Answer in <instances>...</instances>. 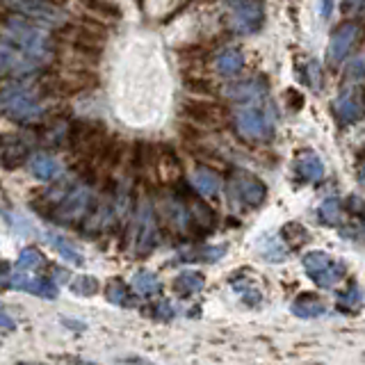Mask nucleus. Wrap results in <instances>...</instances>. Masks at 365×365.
I'll use <instances>...</instances> for the list:
<instances>
[{
	"label": "nucleus",
	"mask_w": 365,
	"mask_h": 365,
	"mask_svg": "<svg viewBox=\"0 0 365 365\" xmlns=\"http://www.w3.org/2000/svg\"><path fill=\"white\" fill-rule=\"evenodd\" d=\"M0 34L7 37L9 41H14L21 51H26L41 66H46L53 60V39L41 28V23H34L26 16L14 14L0 23Z\"/></svg>",
	"instance_id": "f257e3e1"
},
{
	"label": "nucleus",
	"mask_w": 365,
	"mask_h": 365,
	"mask_svg": "<svg viewBox=\"0 0 365 365\" xmlns=\"http://www.w3.org/2000/svg\"><path fill=\"white\" fill-rule=\"evenodd\" d=\"M0 112L19 123L37 121L43 112L39 91L28 80H5L0 83Z\"/></svg>",
	"instance_id": "f03ea898"
},
{
	"label": "nucleus",
	"mask_w": 365,
	"mask_h": 365,
	"mask_svg": "<svg viewBox=\"0 0 365 365\" xmlns=\"http://www.w3.org/2000/svg\"><path fill=\"white\" fill-rule=\"evenodd\" d=\"M46 201L53 205L55 222L73 224L83 222L91 208V190L87 182H62L46 194Z\"/></svg>",
	"instance_id": "7ed1b4c3"
},
{
	"label": "nucleus",
	"mask_w": 365,
	"mask_h": 365,
	"mask_svg": "<svg viewBox=\"0 0 365 365\" xmlns=\"http://www.w3.org/2000/svg\"><path fill=\"white\" fill-rule=\"evenodd\" d=\"M302 265L308 272V277L315 281L317 288L329 290L345 277V265L340 260L331 258L327 251H308L302 258Z\"/></svg>",
	"instance_id": "20e7f679"
},
{
	"label": "nucleus",
	"mask_w": 365,
	"mask_h": 365,
	"mask_svg": "<svg viewBox=\"0 0 365 365\" xmlns=\"http://www.w3.org/2000/svg\"><path fill=\"white\" fill-rule=\"evenodd\" d=\"M158 245V224L151 203L144 201L135 212V224H133V254L135 256H146L151 254Z\"/></svg>",
	"instance_id": "39448f33"
},
{
	"label": "nucleus",
	"mask_w": 365,
	"mask_h": 365,
	"mask_svg": "<svg viewBox=\"0 0 365 365\" xmlns=\"http://www.w3.org/2000/svg\"><path fill=\"white\" fill-rule=\"evenodd\" d=\"M3 5L14 14H21L34 23H46V26H60L62 23V11L48 5L46 0H3Z\"/></svg>",
	"instance_id": "423d86ee"
},
{
	"label": "nucleus",
	"mask_w": 365,
	"mask_h": 365,
	"mask_svg": "<svg viewBox=\"0 0 365 365\" xmlns=\"http://www.w3.org/2000/svg\"><path fill=\"white\" fill-rule=\"evenodd\" d=\"M231 192L237 201H242L245 205H249V208H256V205H260L267 199V190L262 185V180L245 169H237L233 174Z\"/></svg>",
	"instance_id": "0eeeda50"
},
{
	"label": "nucleus",
	"mask_w": 365,
	"mask_h": 365,
	"mask_svg": "<svg viewBox=\"0 0 365 365\" xmlns=\"http://www.w3.org/2000/svg\"><path fill=\"white\" fill-rule=\"evenodd\" d=\"M265 11L258 0H242L231 14V30L237 34H251L262 26Z\"/></svg>",
	"instance_id": "6e6552de"
},
{
	"label": "nucleus",
	"mask_w": 365,
	"mask_h": 365,
	"mask_svg": "<svg viewBox=\"0 0 365 365\" xmlns=\"http://www.w3.org/2000/svg\"><path fill=\"white\" fill-rule=\"evenodd\" d=\"M235 125H237L240 135L247 137V140H262V137L269 135V128H272V123L267 121V114L258 108L237 110Z\"/></svg>",
	"instance_id": "1a4fd4ad"
},
{
	"label": "nucleus",
	"mask_w": 365,
	"mask_h": 365,
	"mask_svg": "<svg viewBox=\"0 0 365 365\" xmlns=\"http://www.w3.org/2000/svg\"><path fill=\"white\" fill-rule=\"evenodd\" d=\"M359 26L356 23H345V26H340L334 37H331L329 41V48H327V55H329V62L331 64H340L347 60V55L351 53L354 43L359 41Z\"/></svg>",
	"instance_id": "9d476101"
},
{
	"label": "nucleus",
	"mask_w": 365,
	"mask_h": 365,
	"mask_svg": "<svg viewBox=\"0 0 365 365\" xmlns=\"http://www.w3.org/2000/svg\"><path fill=\"white\" fill-rule=\"evenodd\" d=\"M30 151V142L21 133H9L5 137H0V165L7 169H14L23 165Z\"/></svg>",
	"instance_id": "9b49d317"
},
{
	"label": "nucleus",
	"mask_w": 365,
	"mask_h": 365,
	"mask_svg": "<svg viewBox=\"0 0 365 365\" xmlns=\"http://www.w3.org/2000/svg\"><path fill=\"white\" fill-rule=\"evenodd\" d=\"M334 108H336L340 123H351L363 114V101L356 91H345V94H340L336 98Z\"/></svg>",
	"instance_id": "f8f14e48"
},
{
	"label": "nucleus",
	"mask_w": 365,
	"mask_h": 365,
	"mask_svg": "<svg viewBox=\"0 0 365 365\" xmlns=\"http://www.w3.org/2000/svg\"><path fill=\"white\" fill-rule=\"evenodd\" d=\"M265 94V83L262 80H242V83H235L231 87H226V96L233 101H256Z\"/></svg>",
	"instance_id": "ddd939ff"
},
{
	"label": "nucleus",
	"mask_w": 365,
	"mask_h": 365,
	"mask_svg": "<svg viewBox=\"0 0 365 365\" xmlns=\"http://www.w3.org/2000/svg\"><path fill=\"white\" fill-rule=\"evenodd\" d=\"M245 66V55L240 53L237 48H224L215 60V68L220 71V76L224 78H233L242 71Z\"/></svg>",
	"instance_id": "4468645a"
},
{
	"label": "nucleus",
	"mask_w": 365,
	"mask_h": 365,
	"mask_svg": "<svg viewBox=\"0 0 365 365\" xmlns=\"http://www.w3.org/2000/svg\"><path fill=\"white\" fill-rule=\"evenodd\" d=\"M297 171H299V176L304 180L317 182L324 178V163H322V158L315 155L313 151H306L297 160Z\"/></svg>",
	"instance_id": "2eb2a0df"
},
{
	"label": "nucleus",
	"mask_w": 365,
	"mask_h": 365,
	"mask_svg": "<svg viewBox=\"0 0 365 365\" xmlns=\"http://www.w3.org/2000/svg\"><path fill=\"white\" fill-rule=\"evenodd\" d=\"M192 185L197 187V192L203 194V197L212 199V197H217V194H220V190H222V180H220V176L215 174V171L201 167V169H197V171L192 174Z\"/></svg>",
	"instance_id": "dca6fc26"
},
{
	"label": "nucleus",
	"mask_w": 365,
	"mask_h": 365,
	"mask_svg": "<svg viewBox=\"0 0 365 365\" xmlns=\"http://www.w3.org/2000/svg\"><path fill=\"white\" fill-rule=\"evenodd\" d=\"M290 311H292V315H297V317L311 319V317L324 315V313H327V306H324L322 302H319L317 297H313V294H302V297H297V299L292 302Z\"/></svg>",
	"instance_id": "f3484780"
},
{
	"label": "nucleus",
	"mask_w": 365,
	"mask_h": 365,
	"mask_svg": "<svg viewBox=\"0 0 365 365\" xmlns=\"http://www.w3.org/2000/svg\"><path fill=\"white\" fill-rule=\"evenodd\" d=\"M30 171H32V176L39 180H53L57 176V171H60V165H57V160L53 155L37 153L30 160Z\"/></svg>",
	"instance_id": "a211bd4d"
},
{
	"label": "nucleus",
	"mask_w": 365,
	"mask_h": 365,
	"mask_svg": "<svg viewBox=\"0 0 365 365\" xmlns=\"http://www.w3.org/2000/svg\"><path fill=\"white\" fill-rule=\"evenodd\" d=\"M203 285H205V279H203V274L199 272H182L176 277L174 281V290L182 297H190V294H197L203 290Z\"/></svg>",
	"instance_id": "6ab92c4d"
},
{
	"label": "nucleus",
	"mask_w": 365,
	"mask_h": 365,
	"mask_svg": "<svg viewBox=\"0 0 365 365\" xmlns=\"http://www.w3.org/2000/svg\"><path fill=\"white\" fill-rule=\"evenodd\" d=\"M258 249H260V256L269 262H283L288 258V249H285L281 245V240L274 235H262L258 242Z\"/></svg>",
	"instance_id": "aec40b11"
},
{
	"label": "nucleus",
	"mask_w": 365,
	"mask_h": 365,
	"mask_svg": "<svg viewBox=\"0 0 365 365\" xmlns=\"http://www.w3.org/2000/svg\"><path fill=\"white\" fill-rule=\"evenodd\" d=\"M46 237H48L51 247H53V249H55L57 254H60L64 260L73 262V265H83V262H85V260H83V256H80V251H78L73 245H68L62 235H57V233H48Z\"/></svg>",
	"instance_id": "412c9836"
},
{
	"label": "nucleus",
	"mask_w": 365,
	"mask_h": 365,
	"mask_svg": "<svg viewBox=\"0 0 365 365\" xmlns=\"http://www.w3.org/2000/svg\"><path fill=\"white\" fill-rule=\"evenodd\" d=\"M133 288L137 294H142V297H151L160 290V281L153 272H140V274H135V279H133Z\"/></svg>",
	"instance_id": "4be33fe9"
},
{
	"label": "nucleus",
	"mask_w": 365,
	"mask_h": 365,
	"mask_svg": "<svg viewBox=\"0 0 365 365\" xmlns=\"http://www.w3.org/2000/svg\"><path fill=\"white\" fill-rule=\"evenodd\" d=\"M365 302V292L359 283H351L349 288L338 297V306L347 308V311H359Z\"/></svg>",
	"instance_id": "5701e85b"
},
{
	"label": "nucleus",
	"mask_w": 365,
	"mask_h": 365,
	"mask_svg": "<svg viewBox=\"0 0 365 365\" xmlns=\"http://www.w3.org/2000/svg\"><path fill=\"white\" fill-rule=\"evenodd\" d=\"M319 222H324L329 226H334L340 222V199H324L317 208Z\"/></svg>",
	"instance_id": "b1692460"
},
{
	"label": "nucleus",
	"mask_w": 365,
	"mask_h": 365,
	"mask_svg": "<svg viewBox=\"0 0 365 365\" xmlns=\"http://www.w3.org/2000/svg\"><path fill=\"white\" fill-rule=\"evenodd\" d=\"M26 290L37 297H43V299H55L57 297V285L51 279H30Z\"/></svg>",
	"instance_id": "393cba45"
},
{
	"label": "nucleus",
	"mask_w": 365,
	"mask_h": 365,
	"mask_svg": "<svg viewBox=\"0 0 365 365\" xmlns=\"http://www.w3.org/2000/svg\"><path fill=\"white\" fill-rule=\"evenodd\" d=\"M106 297H108L110 304H117V306H130L133 304L130 302V292H128V288H125L121 281H112L108 285Z\"/></svg>",
	"instance_id": "a878e982"
},
{
	"label": "nucleus",
	"mask_w": 365,
	"mask_h": 365,
	"mask_svg": "<svg viewBox=\"0 0 365 365\" xmlns=\"http://www.w3.org/2000/svg\"><path fill=\"white\" fill-rule=\"evenodd\" d=\"M39 265H43V258H41V254L37 249H32V247H28V249H23L21 251V256H19V267L21 269H34V267H39Z\"/></svg>",
	"instance_id": "bb28decb"
},
{
	"label": "nucleus",
	"mask_w": 365,
	"mask_h": 365,
	"mask_svg": "<svg viewBox=\"0 0 365 365\" xmlns=\"http://www.w3.org/2000/svg\"><path fill=\"white\" fill-rule=\"evenodd\" d=\"M73 292L80 294V297H91V294H96L98 292V281L94 277H78L73 281Z\"/></svg>",
	"instance_id": "cd10ccee"
},
{
	"label": "nucleus",
	"mask_w": 365,
	"mask_h": 365,
	"mask_svg": "<svg viewBox=\"0 0 365 365\" xmlns=\"http://www.w3.org/2000/svg\"><path fill=\"white\" fill-rule=\"evenodd\" d=\"M235 290H237V294L245 299V304H249V306H258V304H260V292H258L256 288H251L249 283H245V285L235 283Z\"/></svg>",
	"instance_id": "c85d7f7f"
},
{
	"label": "nucleus",
	"mask_w": 365,
	"mask_h": 365,
	"mask_svg": "<svg viewBox=\"0 0 365 365\" xmlns=\"http://www.w3.org/2000/svg\"><path fill=\"white\" fill-rule=\"evenodd\" d=\"M153 311H155V317L160 319H169V317H174V306H171L169 302H160L153 306Z\"/></svg>",
	"instance_id": "c756f323"
},
{
	"label": "nucleus",
	"mask_w": 365,
	"mask_h": 365,
	"mask_svg": "<svg viewBox=\"0 0 365 365\" xmlns=\"http://www.w3.org/2000/svg\"><path fill=\"white\" fill-rule=\"evenodd\" d=\"M349 78L351 80H363L365 78V60H356V62H351L349 66Z\"/></svg>",
	"instance_id": "7c9ffc66"
},
{
	"label": "nucleus",
	"mask_w": 365,
	"mask_h": 365,
	"mask_svg": "<svg viewBox=\"0 0 365 365\" xmlns=\"http://www.w3.org/2000/svg\"><path fill=\"white\" fill-rule=\"evenodd\" d=\"M319 16L322 19H329L331 11H334V0H319Z\"/></svg>",
	"instance_id": "2f4dec72"
},
{
	"label": "nucleus",
	"mask_w": 365,
	"mask_h": 365,
	"mask_svg": "<svg viewBox=\"0 0 365 365\" xmlns=\"http://www.w3.org/2000/svg\"><path fill=\"white\" fill-rule=\"evenodd\" d=\"M0 327H3V329H14L16 324H14V319H11L7 313H5V308H0Z\"/></svg>",
	"instance_id": "473e14b6"
},
{
	"label": "nucleus",
	"mask_w": 365,
	"mask_h": 365,
	"mask_svg": "<svg viewBox=\"0 0 365 365\" xmlns=\"http://www.w3.org/2000/svg\"><path fill=\"white\" fill-rule=\"evenodd\" d=\"M9 277H11L9 265H7V262H0V285H3L5 281H9Z\"/></svg>",
	"instance_id": "72a5a7b5"
},
{
	"label": "nucleus",
	"mask_w": 365,
	"mask_h": 365,
	"mask_svg": "<svg viewBox=\"0 0 365 365\" xmlns=\"http://www.w3.org/2000/svg\"><path fill=\"white\" fill-rule=\"evenodd\" d=\"M351 7H365V0H349Z\"/></svg>",
	"instance_id": "f704fd0d"
}]
</instances>
